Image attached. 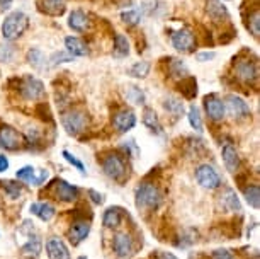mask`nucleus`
<instances>
[{"instance_id": "obj_9", "label": "nucleus", "mask_w": 260, "mask_h": 259, "mask_svg": "<svg viewBox=\"0 0 260 259\" xmlns=\"http://www.w3.org/2000/svg\"><path fill=\"white\" fill-rule=\"evenodd\" d=\"M196 181L204 189H216L221 186V178H219L218 170L209 164H201L196 169Z\"/></svg>"}, {"instance_id": "obj_48", "label": "nucleus", "mask_w": 260, "mask_h": 259, "mask_svg": "<svg viewBox=\"0 0 260 259\" xmlns=\"http://www.w3.org/2000/svg\"><path fill=\"white\" fill-rule=\"evenodd\" d=\"M7 169H9V159L4 154H0V174L6 172Z\"/></svg>"}, {"instance_id": "obj_35", "label": "nucleus", "mask_w": 260, "mask_h": 259, "mask_svg": "<svg viewBox=\"0 0 260 259\" xmlns=\"http://www.w3.org/2000/svg\"><path fill=\"white\" fill-rule=\"evenodd\" d=\"M187 118H189L190 126H192V130H196L198 133H201V131H203V118H201V111H199L198 106L192 104V106L189 107Z\"/></svg>"}, {"instance_id": "obj_5", "label": "nucleus", "mask_w": 260, "mask_h": 259, "mask_svg": "<svg viewBox=\"0 0 260 259\" xmlns=\"http://www.w3.org/2000/svg\"><path fill=\"white\" fill-rule=\"evenodd\" d=\"M29 26V17L21 11H16L12 14H9L6 17V21L2 22V36L4 40L14 41L17 38L22 36V33L26 31Z\"/></svg>"}, {"instance_id": "obj_36", "label": "nucleus", "mask_w": 260, "mask_h": 259, "mask_svg": "<svg viewBox=\"0 0 260 259\" xmlns=\"http://www.w3.org/2000/svg\"><path fill=\"white\" fill-rule=\"evenodd\" d=\"M131 77H135V79H145L146 75L150 73V63L148 62H136L133 67L127 70Z\"/></svg>"}, {"instance_id": "obj_12", "label": "nucleus", "mask_w": 260, "mask_h": 259, "mask_svg": "<svg viewBox=\"0 0 260 259\" xmlns=\"http://www.w3.org/2000/svg\"><path fill=\"white\" fill-rule=\"evenodd\" d=\"M224 109H228V113L232 114L235 120H243L250 116V106L237 94H230L226 97V101H224Z\"/></svg>"}, {"instance_id": "obj_31", "label": "nucleus", "mask_w": 260, "mask_h": 259, "mask_svg": "<svg viewBox=\"0 0 260 259\" xmlns=\"http://www.w3.org/2000/svg\"><path fill=\"white\" fill-rule=\"evenodd\" d=\"M112 55L116 58H124L129 55V43H127V38L124 34H116L114 36V50H112Z\"/></svg>"}, {"instance_id": "obj_21", "label": "nucleus", "mask_w": 260, "mask_h": 259, "mask_svg": "<svg viewBox=\"0 0 260 259\" xmlns=\"http://www.w3.org/2000/svg\"><path fill=\"white\" fill-rule=\"evenodd\" d=\"M68 26L77 33H85L90 26L89 16L83 11H80V9H77V11H73L70 14V17H68Z\"/></svg>"}, {"instance_id": "obj_4", "label": "nucleus", "mask_w": 260, "mask_h": 259, "mask_svg": "<svg viewBox=\"0 0 260 259\" xmlns=\"http://www.w3.org/2000/svg\"><path fill=\"white\" fill-rule=\"evenodd\" d=\"M89 123H90L89 113H87L85 109H82V107H72V109H68V111H63V114H61L63 128L72 136H78V135H82L83 131H87Z\"/></svg>"}, {"instance_id": "obj_38", "label": "nucleus", "mask_w": 260, "mask_h": 259, "mask_svg": "<svg viewBox=\"0 0 260 259\" xmlns=\"http://www.w3.org/2000/svg\"><path fill=\"white\" fill-rule=\"evenodd\" d=\"M126 97L129 102H133V104H145V92L140 89V87H127L126 91Z\"/></svg>"}, {"instance_id": "obj_32", "label": "nucleus", "mask_w": 260, "mask_h": 259, "mask_svg": "<svg viewBox=\"0 0 260 259\" xmlns=\"http://www.w3.org/2000/svg\"><path fill=\"white\" fill-rule=\"evenodd\" d=\"M245 24H247L248 31L252 33V36L258 38V34H260V12H258V7L252 9V12L247 16V21H245Z\"/></svg>"}, {"instance_id": "obj_24", "label": "nucleus", "mask_w": 260, "mask_h": 259, "mask_svg": "<svg viewBox=\"0 0 260 259\" xmlns=\"http://www.w3.org/2000/svg\"><path fill=\"white\" fill-rule=\"evenodd\" d=\"M31 213L36 215V217L39 220H43V222H50V220L55 217L56 210L51 203L43 202V203H32L31 205Z\"/></svg>"}, {"instance_id": "obj_18", "label": "nucleus", "mask_w": 260, "mask_h": 259, "mask_svg": "<svg viewBox=\"0 0 260 259\" xmlns=\"http://www.w3.org/2000/svg\"><path fill=\"white\" fill-rule=\"evenodd\" d=\"M221 157H223V164L226 170H230L232 174L238 172L240 170V155L237 152V149L233 147V143H226L221 150Z\"/></svg>"}, {"instance_id": "obj_47", "label": "nucleus", "mask_w": 260, "mask_h": 259, "mask_svg": "<svg viewBox=\"0 0 260 259\" xmlns=\"http://www.w3.org/2000/svg\"><path fill=\"white\" fill-rule=\"evenodd\" d=\"M216 56L214 51H204V53H199L198 55V60L199 62H208V60H213V58Z\"/></svg>"}, {"instance_id": "obj_13", "label": "nucleus", "mask_w": 260, "mask_h": 259, "mask_svg": "<svg viewBox=\"0 0 260 259\" xmlns=\"http://www.w3.org/2000/svg\"><path fill=\"white\" fill-rule=\"evenodd\" d=\"M112 126L119 133H126L136 126V114L131 109H119L112 116Z\"/></svg>"}, {"instance_id": "obj_8", "label": "nucleus", "mask_w": 260, "mask_h": 259, "mask_svg": "<svg viewBox=\"0 0 260 259\" xmlns=\"http://www.w3.org/2000/svg\"><path fill=\"white\" fill-rule=\"evenodd\" d=\"M172 46L180 53H192L198 46V38L187 27H182L172 34Z\"/></svg>"}, {"instance_id": "obj_16", "label": "nucleus", "mask_w": 260, "mask_h": 259, "mask_svg": "<svg viewBox=\"0 0 260 259\" xmlns=\"http://www.w3.org/2000/svg\"><path fill=\"white\" fill-rule=\"evenodd\" d=\"M46 252H48V257H50V259H72L67 244L63 242L61 239H58V237L48 239Z\"/></svg>"}, {"instance_id": "obj_10", "label": "nucleus", "mask_w": 260, "mask_h": 259, "mask_svg": "<svg viewBox=\"0 0 260 259\" xmlns=\"http://www.w3.org/2000/svg\"><path fill=\"white\" fill-rule=\"evenodd\" d=\"M50 193L55 196L58 202H75L78 198V188L73 186V184L67 183L65 179H55L51 183Z\"/></svg>"}, {"instance_id": "obj_37", "label": "nucleus", "mask_w": 260, "mask_h": 259, "mask_svg": "<svg viewBox=\"0 0 260 259\" xmlns=\"http://www.w3.org/2000/svg\"><path fill=\"white\" fill-rule=\"evenodd\" d=\"M34 176H36V169L32 167V165H24L16 172V178L21 181V183H27L32 186L34 183Z\"/></svg>"}, {"instance_id": "obj_28", "label": "nucleus", "mask_w": 260, "mask_h": 259, "mask_svg": "<svg viewBox=\"0 0 260 259\" xmlns=\"http://www.w3.org/2000/svg\"><path fill=\"white\" fill-rule=\"evenodd\" d=\"M243 196L247 199V203L253 210H258L260 207V188L258 184H248L243 188Z\"/></svg>"}, {"instance_id": "obj_27", "label": "nucleus", "mask_w": 260, "mask_h": 259, "mask_svg": "<svg viewBox=\"0 0 260 259\" xmlns=\"http://www.w3.org/2000/svg\"><path fill=\"white\" fill-rule=\"evenodd\" d=\"M143 125L148 130L153 131V133H158V135L164 133L158 116H156V113H155L153 109H151V107H145V109H143Z\"/></svg>"}, {"instance_id": "obj_45", "label": "nucleus", "mask_w": 260, "mask_h": 259, "mask_svg": "<svg viewBox=\"0 0 260 259\" xmlns=\"http://www.w3.org/2000/svg\"><path fill=\"white\" fill-rule=\"evenodd\" d=\"M151 259H179V257L170 252H165V251H156L153 256H151Z\"/></svg>"}, {"instance_id": "obj_34", "label": "nucleus", "mask_w": 260, "mask_h": 259, "mask_svg": "<svg viewBox=\"0 0 260 259\" xmlns=\"http://www.w3.org/2000/svg\"><path fill=\"white\" fill-rule=\"evenodd\" d=\"M0 186L11 199H17L22 194V184L16 181H0Z\"/></svg>"}, {"instance_id": "obj_15", "label": "nucleus", "mask_w": 260, "mask_h": 259, "mask_svg": "<svg viewBox=\"0 0 260 259\" xmlns=\"http://www.w3.org/2000/svg\"><path fill=\"white\" fill-rule=\"evenodd\" d=\"M36 7L39 12L51 17H60L67 12V0H38Z\"/></svg>"}, {"instance_id": "obj_25", "label": "nucleus", "mask_w": 260, "mask_h": 259, "mask_svg": "<svg viewBox=\"0 0 260 259\" xmlns=\"http://www.w3.org/2000/svg\"><path fill=\"white\" fill-rule=\"evenodd\" d=\"M122 220V208L119 207H111L107 208L104 215H102V223H104L106 228H116L121 225Z\"/></svg>"}, {"instance_id": "obj_33", "label": "nucleus", "mask_w": 260, "mask_h": 259, "mask_svg": "<svg viewBox=\"0 0 260 259\" xmlns=\"http://www.w3.org/2000/svg\"><path fill=\"white\" fill-rule=\"evenodd\" d=\"M27 62L36 70H45L46 68V58L43 55V51H39L38 48H32V50L27 51Z\"/></svg>"}, {"instance_id": "obj_30", "label": "nucleus", "mask_w": 260, "mask_h": 259, "mask_svg": "<svg viewBox=\"0 0 260 259\" xmlns=\"http://www.w3.org/2000/svg\"><path fill=\"white\" fill-rule=\"evenodd\" d=\"M164 107L169 114H172L174 118H180L184 114V102L179 97H167L164 102Z\"/></svg>"}, {"instance_id": "obj_6", "label": "nucleus", "mask_w": 260, "mask_h": 259, "mask_svg": "<svg viewBox=\"0 0 260 259\" xmlns=\"http://www.w3.org/2000/svg\"><path fill=\"white\" fill-rule=\"evenodd\" d=\"M16 82H17L19 94L27 101H36L45 94V84L32 75H26V77H22V79H16Z\"/></svg>"}, {"instance_id": "obj_17", "label": "nucleus", "mask_w": 260, "mask_h": 259, "mask_svg": "<svg viewBox=\"0 0 260 259\" xmlns=\"http://www.w3.org/2000/svg\"><path fill=\"white\" fill-rule=\"evenodd\" d=\"M89 234H90V222H87L85 218H80L72 223L70 231H68V237H70V241L73 244H80L82 241H85Z\"/></svg>"}, {"instance_id": "obj_14", "label": "nucleus", "mask_w": 260, "mask_h": 259, "mask_svg": "<svg viewBox=\"0 0 260 259\" xmlns=\"http://www.w3.org/2000/svg\"><path fill=\"white\" fill-rule=\"evenodd\" d=\"M204 111H206V114L209 116V120H213V121L223 120L224 113H226V109H224V102L216 94H209V96L204 97Z\"/></svg>"}, {"instance_id": "obj_1", "label": "nucleus", "mask_w": 260, "mask_h": 259, "mask_svg": "<svg viewBox=\"0 0 260 259\" xmlns=\"http://www.w3.org/2000/svg\"><path fill=\"white\" fill-rule=\"evenodd\" d=\"M99 162H101L102 170H104V174L107 176V178L116 181V183H119V184L126 183L127 176H129V170H127V164H126L124 155L111 150V152L102 154Z\"/></svg>"}, {"instance_id": "obj_2", "label": "nucleus", "mask_w": 260, "mask_h": 259, "mask_svg": "<svg viewBox=\"0 0 260 259\" xmlns=\"http://www.w3.org/2000/svg\"><path fill=\"white\" fill-rule=\"evenodd\" d=\"M161 199H164V194H161L160 188L155 183H148V181H143L135 191V203L140 212L156 210L161 205Z\"/></svg>"}, {"instance_id": "obj_7", "label": "nucleus", "mask_w": 260, "mask_h": 259, "mask_svg": "<svg viewBox=\"0 0 260 259\" xmlns=\"http://www.w3.org/2000/svg\"><path fill=\"white\" fill-rule=\"evenodd\" d=\"M0 147L6 150L16 152V150L26 147V138H24V135L19 133L14 126L0 125Z\"/></svg>"}, {"instance_id": "obj_22", "label": "nucleus", "mask_w": 260, "mask_h": 259, "mask_svg": "<svg viewBox=\"0 0 260 259\" xmlns=\"http://www.w3.org/2000/svg\"><path fill=\"white\" fill-rule=\"evenodd\" d=\"M65 46H67V53L68 55H72L73 58L89 55V48H87L85 43L77 36H68L65 40Z\"/></svg>"}, {"instance_id": "obj_29", "label": "nucleus", "mask_w": 260, "mask_h": 259, "mask_svg": "<svg viewBox=\"0 0 260 259\" xmlns=\"http://www.w3.org/2000/svg\"><path fill=\"white\" fill-rule=\"evenodd\" d=\"M167 65H169V73L175 79H184L187 77V67L182 60H177V58H169L167 60Z\"/></svg>"}, {"instance_id": "obj_40", "label": "nucleus", "mask_w": 260, "mask_h": 259, "mask_svg": "<svg viewBox=\"0 0 260 259\" xmlns=\"http://www.w3.org/2000/svg\"><path fill=\"white\" fill-rule=\"evenodd\" d=\"M63 157H65V160H67L68 164H72L77 170H80V174H82V176H85V165H83V164L80 162V160H78V159L75 157V155L70 154L68 150H63Z\"/></svg>"}, {"instance_id": "obj_42", "label": "nucleus", "mask_w": 260, "mask_h": 259, "mask_svg": "<svg viewBox=\"0 0 260 259\" xmlns=\"http://www.w3.org/2000/svg\"><path fill=\"white\" fill-rule=\"evenodd\" d=\"M72 60H73L72 55H68L65 51H60L51 56V65H58V63H65V62H72Z\"/></svg>"}, {"instance_id": "obj_19", "label": "nucleus", "mask_w": 260, "mask_h": 259, "mask_svg": "<svg viewBox=\"0 0 260 259\" xmlns=\"http://www.w3.org/2000/svg\"><path fill=\"white\" fill-rule=\"evenodd\" d=\"M206 12H208L209 19H213V21L218 24L226 22L230 19L228 9L224 7L221 2H218V0H208V4H206Z\"/></svg>"}, {"instance_id": "obj_26", "label": "nucleus", "mask_w": 260, "mask_h": 259, "mask_svg": "<svg viewBox=\"0 0 260 259\" xmlns=\"http://www.w3.org/2000/svg\"><path fill=\"white\" fill-rule=\"evenodd\" d=\"M179 92L185 99H194V97L198 96V80H196V77L187 75V77H184V79H180Z\"/></svg>"}, {"instance_id": "obj_20", "label": "nucleus", "mask_w": 260, "mask_h": 259, "mask_svg": "<svg viewBox=\"0 0 260 259\" xmlns=\"http://www.w3.org/2000/svg\"><path fill=\"white\" fill-rule=\"evenodd\" d=\"M219 203H221V207L226 210V212H235V213L242 212V203H240V198L232 188H226L221 193V196H219Z\"/></svg>"}, {"instance_id": "obj_41", "label": "nucleus", "mask_w": 260, "mask_h": 259, "mask_svg": "<svg viewBox=\"0 0 260 259\" xmlns=\"http://www.w3.org/2000/svg\"><path fill=\"white\" fill-rule=\"evenodd\" d=\"M36 114L41 118L43 121H48V123H51V113H50V107H48V104H45V102H41V104L36 106Z\"/></svg>"}, {"instance_id": "obj_43", "label": "nucleus", "mask_w": 260, "mask_h": 259, "mask_svg": "<svg viewBox=\"0 0 260 259\" xmlns=\"http://www.w3.org/2000/svg\"><path fill=\"white\" fill-rule=\"evenodd\" d=\"M50 178V170L48 169H41V170H36V176H34V183L32 186H41L45 181Z\"/></svg>"}, {"instance_id": "obj_23", "label": "nucleus", "mask_w": 260, "mask_h": 259, "mask_svg": "<svg viewBox=\"0 0 260 259\" xmlns=\"http://www.w3.org/2000/svg\"><path fill=\"white\" fill-rule=\"evenodd\" d=\"M41 249H43L41 239H39L38 236H29L27 242L22 244L21 254L27 259H36V257H39V254H41Z\"/></svg>"}, {"instance_id": "obj_49", "label": "nucleus", "mask_w": 260, "mask_h": 259, "mask_svg": "<svg viewBox=\"0 0 260 259\" xmlns=\"http://www.w3.org/2000/svg\"><path fill=\"white\" fill-rule=\"evenodd\" d=\"M11 6H12V0H0V9H2V11L11 9Z\"/></svg>"}, {"instance_id": "obj_3", "label": "nucleus", "mask_w": 260, "mask_h": 259, "mask_svg": "<svg viewBox=\"0 0 260 259\" xmlns=\"http://www.w3.org/2000/svg\"><path fill=\"white\" fill-rule=\"evenodd\" d=\"M233 73H235V79H237L238 82H242V84H245V85L257 84V80H258V63H257V58L242 53L240 56L235 58Z\"/></svg>"}, {"instance_id": "obj_46", "label": "nucleus", "mask_w": 260, "mask_h": 259, "mask_svg": "<svg viewBox=\"0 0 260 259\" xmlns=\"http://www.w3.org/2000/svg\"><path fill=\"white\" fill-rule=\"evenodd\" d=\"M87 194H89V196L92 198V202H94L95 205H101L102 202H104V196H102L101 193L94 191V189H89V191H87Z\"/></svg>"}, {"instance_id": "obj_11", "label": "nucleus", "mask_w": 260, "mask_h": 259, "mask_svg": "<svg viewBox=\"0 0 260 259\" xmlns=\"http://www.w3.org/2000/svg\"><path fill=\"white\" fill-rule=\"evenodd\" d=\"M112 249L117 257H129L135 251L133 237L127 232H116L112 237Z\"/></svg>"}, {"instance_id": "obj_39", "label": "nucleus", "mask_w": 260, "mask_h": 259, "mask_svg": "<svg viewBox=\"0 0 260 259\" xmlns=\"http://www.w3.org/2000/svg\"><path fill=\"white\" fill-rule=\"evenodd\" d=\"M121 19L127 24V26H136V24L141 21V16H140V11H136V9H131V11H124V12H122Z\"/></svg>"}, {"instance_id": "obj_44", "label": "nucleus", "mask_w": 260, "mask_h": 259, "mask_svg": "<svg viewBox=\"0 0 260 259\" xmlns=\"http://www.w3.org/2000/svg\"><path fill=\"white\" fill-rule=\"evenodd\" d=\"M213 257L214 259H235L233 252L228 251V249H216L213 252Z\"/></svg>"}]
</instances>
